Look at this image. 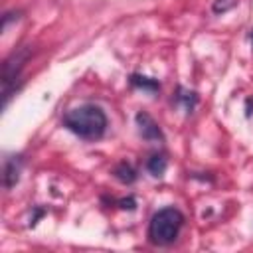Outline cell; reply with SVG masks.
Masks as SVG:
<instances>
[{
  "instance_id": "6da1fadb",
  "label": "cell",
  "mask_w": 253,
  "mask_h": 253,
  "mask_svg": "<svg viewBox=\"0 0 253 253\" xmlns=\"http://www.w3.org/2000/svg\"><path fill=\"white\" fill-rule=\"evenodd\" d=\"M107 115L97 105H79L63 115V126L83 140H99L107 132Z\"/></svg>"
},
{
  "instance_id": "8992f818",
  "label": "cell",
  "mask_w": 253,
  "mask_h": 253,
  "mask_svg": "<svg viewBox=\"0 0 253 253\" xmlns=\"http://www.w3.org/2000/svg\"><path fill=\"white\" fill-rule=\"evenodd\" d=\"M130 85L136 87V89H142L146 93H156L160 91V83L152 77H144V75H138V73H132L130 75Z\"/></svg>"
},
{
  "instance_id": "52a82bcc",
  "label": "cell",
  "mask_w": 253,
  "mask_h": 253,
  "mask_svg": "<svg viewBox=\"0 0 253 253\" xmlns=\"http://www.w3.org/2000/svg\"><path fill=\"white\" fill-rule=\"evenodd\" d=\"M113 174H115V178H117L119 182H123V184H132V182L136 180V170H134L128 162L117 164L115 170H113Z\"/></svg>"
},
{
  "instance_id": "9c48e42d",
  "label": "cell",
  "mask_w": 253,
  "mask_h": 253,
  "mask_svg": "<svg viewBox=\"0 0 253 253\" xmlns=\"http://www.w3.org/2000/svg\"><path fill=\"white\" fill-rule=\"evenodd\" d=\"M176 101L178 103H182L184 105V109L190 113L192 109H194V105L198 103V97H196V93L194 91H186V89H178V95H176Z\"/></svg>"
},
{
  "instance_id": "ba28073f",
  "label": "cell",
  "mask_w": 253,
  "mask_h": 253,
  "mask_svg": "<svg viewBox=\"0 0 253 253\" xmlns=\"http://www.w3.org/2000/svg\"><path fill=\"white\" fill-rule=\"evenodd\" d=\"M166 166H168V160H166L164 154H152V156L148 158V162H146V170H148L152 176H156V178L166 172Z\"/></svg>"
},
{
  "instance_id": "8fae6325",
  "label": "cell",
  "mask_w": 253,
  "mask_h": 253,
  "mask_svg": "<svg viewBox=\"0 0 253 253\" xmlns=\"http://www.w3.org/2000/svg\"><path fill=\"white\" fill-rule=\"evenodd\" d=\"M249 42H251V45H253V30L249 32Z\"/></svg>"
},
{
  "instance_id": "7a4b0ae2",
  "label": "cell",
  "mask_w": 253,
  "mask_h": 253,
  "mask_svg": "<svg viewBox=\"0 0 253 253\" xmlns=\"http://www.w3.org/2000/svg\"><path fill=\"white\" fill-rule=\"evenodd\" d=\"M184 225V215L176 208H162L158 210L148 223V241L154 245H170L178 239L180 229Z\"/></svg>"
},
{
  "instance_id": "30bf717a",
  "label": "cell",
  "mask_w": 253,
  "mask_h": 253,
  "mask_svg": "<svg viewBox=\"0 0 253 253\" xmlns=\"http://www.w3.org/2000/svg\"><path fill=\"white\" fill-rule=\"evenodd\" d=\"M233 6H235V0H215L213 2V12L215 14H223Z\"/></svg>"
},
{
  "instance_id": "277c9868",
  "label": "cell",
  "mask_w": 253,
  "mask_h": 253,
  "mask_svg": "<svg viewBox=\"0 0 253 253\" xmlns=\"http://www.w3.org/2000/svg\"><path fill=\"white\" fill-rule=\"evenodd\" d=\"M134 121H136L138 132H140V136H142L144 140H150V142H162V140H164V134H162L158 123H156L148 113H144V111L136 113Z\"/></svg>"
},
{
  "instance_id": "5b68a950",
  "label": "cell",
  "mask_w": 253,
  "mask_h": 253,
  "mask_svg": "<svg viewBox=\"0 0 253 253\" xmlns=\"http://www.w3.org/2000/svg\"><path fill=\"white\" fill-rule=\"evenodd\" d=\"M20 172H22V158L20 156H6L4 166H2V182H4L6 190H10L12 186L18 184Z\"/></svg>"
},
{
  "instance_id": "3957f363",
  "label": "cell",
  "mask_w": 253,
  "mask_h": 253,
  "mask_svg": "<svg viewBox=\"0 0 253 253\" xmlns=\"http://www.w3.org/2000/svg\"><path fill=\"white\" fill-rule=\"evenodd\" d=\"M28 55H30V49L28 47H22L18 51H12L10 57H6V61H4V69H2V97H4V107L8 105L12 93L16 91V81L20 79V73H22V67H24Z\"/></svg>"
}]
</instances>
